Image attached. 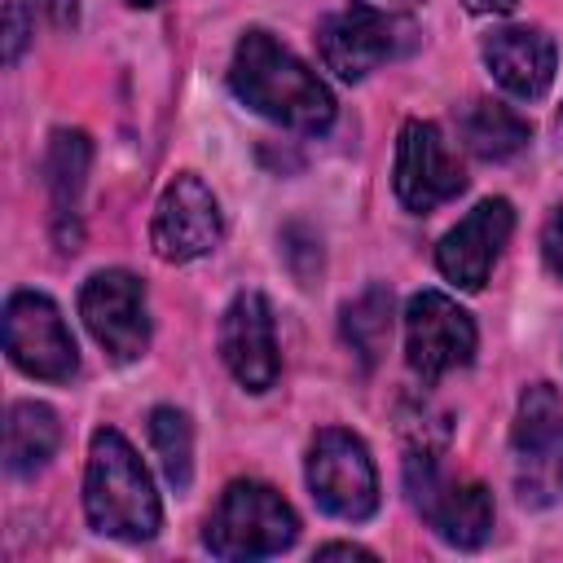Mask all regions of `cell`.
Segmentation results:
<instances>
[{
	"instance_id": "cell-1",
	"label": "cell",
	"mask_w": 563,
	"mask_h": 563,
	"mask_svg": "<svg viewBox=\"0 0 563 563\" xmlns=\"http://www.w3.org/2000/svg\"><path fill=\"white\" fill-rule=\"evenodd\" d=\"M229 88L255 114L295 128V132H325L334 123V97L290 48H282L268 31H246L233 48Z\"/></svg>"
},
{
	"instance_id": "cell-2",
	"label": "cell",
	"mask_w": 563,
	"mask_h": 563,
	"mask_svg": "<svg viewBox=\"0 0 563 563\" xmlns=\"http://www.w3.org/2000/svg\"><path fill=\"white\" fill-rule=\"evenodd\" d=\"M84 510L97 532L119 541H150L163 523V506L150 484V471L114 427L92 431L88 471H84Z\"/></svg>"
},
{
	"instance_id": "cell-3",
	"label": "cell",
	"mask_w": 563,
	"mask_h": 563,
	"mask_svg": "<svg viewBox=\"0 0 563 563\" xmlns=\"http://www.w3.org/2000/svg\"><path fill=\"white\" fill-rule=\"evenodd\" d=\"M295 537H299L295 510L282 501L277 488L260 479H233L202 528V545L216 559H268L290 550Z\"/></svg>"
},
{
	"instance_id": "cell-4",
	"label": "cell",
	"mask_w": 563,
	"mask_h": 563,
	"mask_svg": "<svg viewBox=\"0 0 563 563\" xmlns=\"http://www.w3.org/2000/svg\"><path fill=\"white\" fill-rule=\"evenodd\" d=\"M510 475L523 506L541 510L563 497V396L532 383L519 396L510 427Z\"/></svg>"
},
{
	"instance_id": "cell-5",
	"label": "cell",
	"mask_w": 563,
	"mask_h": 563,
	"mask_svg": "<svg viewBox=\"0 0 563 563\" xmlns=\"http://www.w3.org/2000/svg\"><path fill=\"white\" fill-rule=\"evenodd\" d=\"M405 488L413 510L431 532L457 550H475L493 532V493L475 479H449L427 449H413L405 462Z\"/></svg>"
},
{
	"instance_id": "cell-6",
	"label": "cell",
	"mask_w": 563,
	"mask_h": 563,
	"mask_svg": "<svg viewBox=\"0 0 563 563\" xmlns=\"http://www.w3.org/2000/svg\"><path fill=\"white\" fill-rule=\"evenodd\" d=\"M418 44V26L400 13H383L374 4H343L317 26V53L325 70L356 84L374 66L405 57Z\"/></svg>"
},
{
	"instance_id": "cell-7",
	"label": "cell",
	"mask_w": 563,
	"mask_h": 563,
	"mask_svg": "<svg viewBox=\"0 0 563 563\" xmlns=\"http://www.w3.org/2000/svg\"><path fill=\"white\" fill-rule=\"evenodd\" d=\"M308 488L317 506L334 519H369L378 510V471L361 435L343 427L317 431L308 449Z\"/></svg>"
},
{
	"instance_id": "cell-8",
	"label": "cell",
	"mask_w": 563,
	"mask_h": 563,
	"mask_svg": "<svg viewBox=\"0 0 563 563\" xmlns=\"http://www.w3.org/2000/svg\"><path fill=\"white\" fill-rule=\"evenodd\" d=\"M4 352L22 374L44 383H66L79 369L75 339L57 303L40 290H18L4 303Z\"/></svg>"
},
{
	"instance_id": "cell-9",
	"label": "cell",
	"mask_w": 563,
	"mask_h": 563,
	"mask_svg": "<svg viewBox=\"0 0 563 563\" xmlns=\"http://www.w3.org/2000/svg\"><path fill=\"white\" fill-rule=\"evenodd\" d=\"M79 317L110 361L128 365L150 347L145 286L128 268H101L79 290Z\"/></svg>"
},
{
	"instance_id": "cell-10",
	"label": "cell",
	"mask_w": 563,
	"mask_h": 563,
	"mask_svg": "<svg viewBox=\"0 0 563 563\" xmlns=\"http://www.w3.org/2000/svg\"><path fill=\"white\" fill-rule=\"evenodd\" d=\"M405 356L422 383L444 378L449 369L471 365L475 356V321L440 290H422L405 308Z\"/></svg>"
},
{
	"instance_id": "cell-11",
	"label": "cell",
	"mask_w": 563,
	"mask_h": 563,
	"mask_svg": "<svg viewBox=\"0 0 563 563\" xmlns=\"http://www.w3.org/2000/svg\"><path fill=\"white\" fill-rule=\"evenodd\" d=\"M220 233H224V220H220L216 194L194 172H180L154 207V224H150L154 255L167 264H189V260L216 251Z\"/></svg>"
},
{
	"instance_id": "cell-12",
	"label": "cell",
	"mask_w": 563,
	"mask_h": 563,
	"mask_svg": "<svg viewBox=\"0 0 563 563\" xmlns=\"http://www.w3.org/2000/svg\"><path fill=\"white\" fill-rule=\"evenodd\" d=\"M466 189V176L457 167V158L449 154L444 136L435 123H405L400 141H396V198L409 211H435L440 202L457 198Z\"/></svg>"
},
{
	"instance_id": "cell-13",
	"label": "cell",
	"mask_w": 563,
	"mask_h": 563,
	"mask_svg": "<svg viewBox=\"0 0 563 563\" xmlns=\"http://www.w3.org/2000/svg\"><path fill=\"white\" fill-rule=\"evenodd\" d=\"M220 356L229 374L246 391H268L277 383V334H273V308L260 290H242L220 321Z\"/></svg>"
},
{
	"instance_id": "cell-14",
	"label": "cell",
	"mask_w": 563,
	"mask_h": 563,
	"mask_svg": "<svg viewBox=\"0 0 563 563\" xmlns=\"http://www.w3.org/2000/svg\"><path fill=\"white\" fill-rule=\"evenodd\" d=\"M515 229V211L506 198H484L466 220H457V229H449L435 246V268L462 286V290H479L506 246Z\"/></svg>"
},
{
	"instance_id": "cell-15",
	"label": "cell",
	"mask_w": 563,
	"mask_h": 563,
	"mask_svg": "<svg viewBox=\"0 0 563 563\" xmlns=\"http://www.w3.org/2000/svg\"><path fill=\"white\" fill-rule=\"evenodd\" d=\"M484 62L493 70V79L519 97V101H537L545 97V88L554 84V40L537 26H506V31H493L484 40Z\"/></svg>"
},
{
	"instance_id": "cell-16",
	"label": "cell",
	"mask_w": 563,
	"mask_h": 563,
	"mask_svg": "<svg viewBox=\"0 0 563 563\" xmlns=\"http://www.w3.org/2000/svg\"><path fill=\"white\" fill-rule=\"evenodd\" d=\"M88 176V136L84 132H53L48 158H44V185L53 198V238L57 251H75L79 242V194Z\"/></svg>"
},
{
	"instance_id": "cell-17",
	"label": "cell",
	"mask_w": 563,
	"mask_h": 563,
	"mask_svg": "<svg viewBox=\"0 0 563 563\" xmlns=\"http://www.w3.org/2000/svg\"><path fill=\"white\" fill-rule=\"evenodd\" d=\"M57 444H62V422L48 405H40V400L9 405V418H4V466H9V475H35L40 466H48Z\"/></svg>"
},
{
	"instance_id": "cell-18",
	"label": "cell",
	"mask_w": 563,
	"mask_h": 563,
	"mask_svg": "<svg viewBox=\"0 0 563 563\" xmlns=\"http://www.w3.org/2000/svg\"><path fill=\"white\" fill-rule=\"evenodd\" d=\"M462 141L475 158L501 163L510 154H519L528 145V119H519L510 106L501 101H475L462 114Z\"/></svg>"
},
{
	"instance_id": "cell-19",
	"label": "cell",
	"mask_w": 563,
	"mask_h": 563,
	"mask_svg": "<svg viewBox=\"0 0 563 563\" xmlns=\"http://www.w3.org/2000/svg\"><path fill=\"white\" fill-rule=\"evenodd\" d=\"M343 339L365 361V369L378 361V352L391 339V290L387 286H369L343 308Z\"/></svg>"
},
{
	"instance_id": "cell-20",
	"label": "cell",
	"mask_w": 563,
	"mask_h": 563,
	"mask_svg": "<svg viewBox=\"0 0 563 563\" xmlns=\"http://www.w3.org/2000/svg\"><path fill=\"white\" fill-rule=\"evenodd\" d=\"M150 449L158 453V466L167 475L172 488H189V475H194V427H189V413L172 409V405H158L150 413Z\"/></svg>"
},
{
	"instance_id": "cell-21",
	"label": "cell",
	"mask_w": 563,
	"mask_h": 563,
	"mask_svg": "<svg viewBox=\"0 0 563 563\" xmlns=\"http://www.w3.org/2000/svg\"><path fill=\"white\" fill-rule=\"evenodd\" d=\"M26 44V0H4V62H18Z\"/></svg>"
},
{
	"instance_id": "cell-22",
	"label": "cell",
	"mask_w": 563,
	"mask_h": 563,
	"mask_svg": "<svg viewBox=\"0 0 563 563\" xmlns=\"http://www.w3.org/2000/svg\"><path fill=\"white\" fill-rule=\"evenodd\" d=\"M541 255H545V268L563 282V207L545 220V233H541Z\"/></svg>"
},
{
	"instance_id": "cell-23",
	"label": "cell",
	"mask_w": 563,
	"mask_h": 563,
	"mask_svg": "<svg viewBox=\"0 0 563 563\" xmlns=\"http://www.w3.org/2000/svg\"><path fill=\"white\" fill-rule=\"evenodd\" d=\"M44 13H48V22H53L57 31H66V26L79 22V4H75V0H44Z\"/></svg>"
},
{
	"instance_id": "cell-24",
	"label": "cell",
	"mask_w": 563,
	"mask_h": 563,
	"mask_svg": "<svg viewBox=\"0 0 563 563\" xmlns=\"http://www.w3.org/2000/svg\"><path fill=\"white\" fill-rule=\"evenodd\" d=\"M317 559H374L365 545H347V541H334V545H321Z\"/></svg>"
},
{
	"instance_id": "cell-25",
	"label": "cell",
	"mask_w": 563,
	"mask_h": 563,
	"mask_svg": "<svg viewBox=\"0 0 563 563\" xmlns=\"http://www.w3.org/2000/svg\"><path fill=\"white\" fill-rule=\"evenodd\" d=\"M519 0H466V9H475V13H510Z\"/></svg>"
},
{
	"instance_id": "cell-26",
	"label": "cell",
	"mask_w": 563,
	"mask_h": 563,
	"mask_svg": "<svg viewBox=\"0 0 563 563\" xmlns=\"http://www.w3.org/2000/svg\"><path fill=\"white\" fill-rule=\"evenodd\" d=\"M128 4H141L145 9V4H158V0H128Z\"/></svg>"
}]
</instances>
